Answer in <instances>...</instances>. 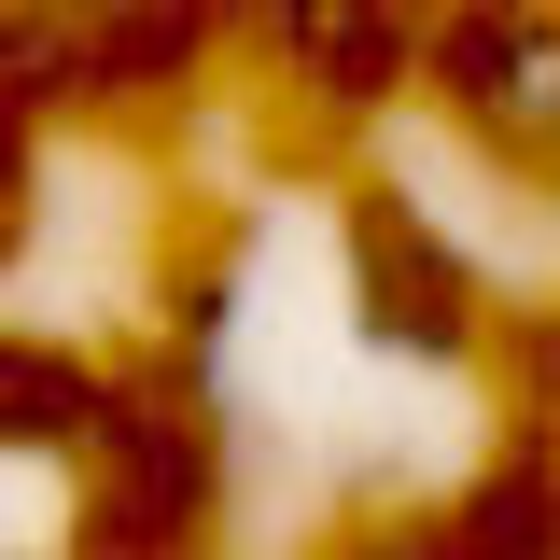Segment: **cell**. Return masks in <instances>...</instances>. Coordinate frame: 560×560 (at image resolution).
<instances>
[{
	"instance_id": "cell-1",
	"label": "cell",
	"mask_w": 560,
	"mask_h": 560,
	"mask_svg": "<svg viewBox=\"0 0 560 560\" xmlns=\"http://www.w3.org/2000/svg\"><path fill=\"white\" fill-rule=\"evenodd\" d=\"M448 70H463V113H477L490 140L560 154V28H547V14H477Z\"/></svg>"
}]
</instances>
